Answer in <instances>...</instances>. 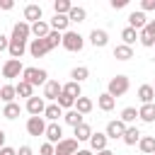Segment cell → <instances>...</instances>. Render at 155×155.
<instances>
[{"mask_svg":"<svg viewBox=\"0 0 155 155\" xmlns=\"http://www.w3.org/2000/svg\"><path fill=\"white\" fill-rule=\"evenodd\" d=\"M19 80H24V82H29L31 87H44L46 85V80H48V73L44 70V68H36V65H24V70H22V78Z\"/></svg>","mask_w":155,"mask_h":155,"instance_id":"6da1fadb","label":"cell"},{"mask_svg":"<svg viewBox=\"0 0 155 155\" xmlns=\"http://www.w3.org/2000/svg\"><path fill=\"white\" fill-rule=\"evenodd\" d=\"M61 46H63L65 51H70V53H78V51H82L85 39H82V34H80V31L68 29V31H63V36H61Z\"/></svg>","mask_w":155,"mask_h":155,"instance_id":"7a4b0ae2","label":"cell"},{"mask_svg":"<svg viewBox=\"0 0 155 155\" xmlns=\"http://www.w3.org/2000/svg\"><path fill=\"white\" fill-rule=\"evenodd\" d=\"M128 87H131L128 75H114L109 80V85H107V94H111L114 99H119V97H124L128 92Z\"/></svg>","mask_w":155,"mask_h":155,"instance_id":"3957f363","label":"cell"},{"mask_svg":"<svg viewBox=\"0 0 155 155\" xmlns=\"http://www.w3.org/2000/svg\"><path fill=\"white\" fill-rule=\"evenodd\" d=\"M29 36H31V24H27L24 19H19L15 27H12V34H10V41H19V44H29Z\"/></svg>","mask_w":155,"mask_h":155,"instance_id":"277c9868","label":"cell"},{"mask_svg":"<svg viewBox=\"0 0 155 155\" xmlns=\"http://www.w3.org/2000/svg\"><path fill=\"white\" fill-rule=\"evenodd\" d=\"M22 70H24V65H22V61H17V58H7V61L2 63V78H5V80L22 78Z\"/></svg>","mask_w":155,"mask_h":155,"instance_id":"5b68a950","label":"cell"},{"mask_svg":"<svg viewBox=\"0 0 155 155\" xmlns=\"http://www.w3.org/2000/svg\"><path fill=\"white\" fill-rule=\"evenodd\" d=\"M24 128H27V133H29V136L39 138V136H44V133H46V119H44V116H29V119H27V124H24Z\"/></svg>","mask_w":155,"mask_h":155,"instance_id":"8992f818","label":"cell"},{"mask_svg":"<svg viewBox=\"0 0 155 155\" xmlns=\"http://www.w3.org/2000/svg\"><path fill=\"white\" fill-rule=\"evenodd\" d=\"M27 51H29V56H31V58H44V56H46L51 48H48L46 39H29Z\"/></svg>","mask_w":155,"mask_h":155,"instance_id":"52a82bcc","label":"cell"},{"mask_svg":"<svg viewBox=\"0 0 155 155\" xmlns=\"http://www.w3.org/2000/svg\"><path fill=\"white\" fill-rule=\"evenodd\" d=\"M53 148H56L53 155H75V153L80 150V143H78L75 138H63V140H58Z\"/></svg>","mask_w":155,"mask_h":155,"instance_id":"ba28073f","label":"cell"},{"mask_svg":"<svg viewBox=\"0 0 155 155\" xmlns=\"http://www.w3.org/2000/svg\"><path fill=\"white\" fill-rule=\"evenodd\" d=\"M24 22L27 24H34V22H39V19H44V7L41 5H36V2H29V5H24Z\"/></svg>","mask_w":155,"mask_h":155,"instance_id":"9c48e42d","label":"cell"},{"mask_svg":"<svg viewBox=\"0 0 155 155\" xmlns=\"http://www.w3.org/2000/svg\"><path fill=\"white\" fill-rule=\"evenodd\" d=\"M61 92H63V85H61L58 80H51V78H48L46 85H44V94H41V97H44L46 102H56Z\"/></svg>","mask_w":155,"mask_h":155,"instance_id":"30bf717a","label":"cell"},{"mask_svg":"<svg viewBox=\"0 0 155 155\" xmlns=\"http://www.w3.org/2000/svg\"><path fill=\"white\" fill-rule=\"evenodd\" d=\"M24 109L31 114V116H44V109H46V99L44 97H29L27 102H24Z\"/></svg>","mask_w":155,"mask_h":155,"instance_id":"8fae6325","label":"cell"},{"mask_svg":"<svg viewBox=\"0 0 155 155\" xmlns=\"http://www.w3.org/2000/svg\"><path fill=\"white\" fill-rule=\"evenodd\" d=\"M104 133H107V138H111V140H116V138H124V133H126V124H124L121 119H111V121L107 124Z\"/></svg>","mask_w":155,"mask_h":155,"instance_id":"7c38bea8","label":"cell"},{"mask_svg":"<svg viewBox=\"0 0 155 155\" xmlns=\"http://www.w3.org/2000/svg\"><path fill=\"white\" fill-rule=\"evenodd\" d=\"M44 119H46V124H58V119H63V109H61L56 102H46Z\"/></svg>","mask_w":155,"mask_h":155,"instance_id":"4fadbf2b","label":"cell"},{"mask_svg":"<svg viewBox=\"0 0 155 155\" xmlns=\"http://www.w3.org/2000/svg\"><path fill=\"white\" fill-rule=\"evenodd\" d=\"M44 138H46V143L56 145L58 140H63V126H61V124H46V133H44Z\"/></svg>","mask_w":155,"mask_h":155,"instance_id":"5bb4252c","label":"cell"},{"mask_svg":"<svg viewBox=\"0 0 155 155\" xmlns=\"http://www.w3.org/2000/svg\"><path fill=\"white\" fill-rule=\"evenodd\" d=\"M48 27H51V31H68L70 29V22H68V15H53L51 19H48Z\"/></svg>","mask_w":155,"mask_h":155,"instance_id":"9a60e30c","label":"cell"},{"mask_svg":"<svg viewBox=\"0 0 155 155\" xmlns=\"http://www.w3.org/2000/svg\"><path fill=\"white\" fill-rule=\"evenodd\" d=\"M90 44H92L94 48H104V46L109 44V34H107L104 29H97V27H94V29L90 31Z\"/></svg>","mask_w":155,"mask_h":155,"instance_id":"2e32d148","label":"cell"},{"mask_svg":"<svg viewBox=\"0 0 155 155\" xmlns=\"http://www.w3.org/2000/svg\"><path fill=\"white\" fill-rule=\"evenodd\" d=\"M107 140H109V138H107V133H102V131H97V133H94V131H92V136H90V140H87V143H90V150H92V153H99V150H104V148H107Z\"/></svg>","mask_w":155,"mask_h":155,"instance_id":"e0dca14e","label":"cell"},{"mask_svg":"<svg viewBox=\"0 0 155 155\" xmlns=\"http://www.w3.org/2000/svg\"><path fill=\"white\" fill-rule=\"evenodd\" d=\"M145 24H148V17H145V12H140V10H133V12L128 15V27H131V29L140 31Z\"/></svg>","mask_w":155,"mask_h":155,"instance_id":"ac0fdd59","label":"cell"},{"mask_svg":"<svg viewBox=\"0 0 155 155\" xmlns=\"http://www.w3.org/2000/svg\"><path fill=\"white\" fill-rule=\"evenodd\" d=\"M136 97H138L140 104H153V102H155V90H153V85H140L138 92H136Z\"/></svg>","mask_w":155,"mask_h":155,"instance_id":"d6986e66","label":"cell"},{"mask_svg":"<svg viewBox=\"0 0 155 155\" xmlns=\"http://www.w3.org/2000/svg\"><path fill=\"white\" fill-rule=\"evenodd\" d=\"M90 136H92V126H90V124H85V121H82L80 126H75V128H73V138H75L78 143H87V140H90Z\"/></svg>","mask_w":155,"mask_h":155,"instance_id":"ffe728a7","label":"cell"},{"mask_svg":"<svg viewBox=\"0 0 155 155\" xmlns=\"http://www.w3.org/2000/svg\"><path fill=\"white\" fill-rule=\"evenodd\" d=\"M73 109H75V111H80L82 116H87V114L94 109V102H92V97H85V94H82V97H78V99H75V107H73Z\"/></svg>","mask_w":155,"mask_h":155,"instance_id":"44dd1931","label":"cell"},{"mask_svg":"<svg viewBox=\"0 0 155 155\" xmlns=\"http://www.w3.org/2000/svg\"><path fill=\"white\" fill-rule=\"evenodd\" d=\"M138 119L143 124H153L155 121V102L153 104H140L138 107Z\"/></svg>","mask_w":155,"mask_h":155,"instance_id":"7402d4cb","label":"cell"},{"mask_svg":"<svg viewBox=\"0 0 155 155\" xmlns=\"http://www.w3.org/2000/svg\"><path fill=\"white\" fill-rule=\"evenodd\" d=\"M48 31H51V27H48L46 19H39V22L31 24V36H34V39H46Z\"/></svg>","mask_w":155,"mask_h":155,"instance_id":"603a6c76","label":"cell"},{"mask_svg":"<svg viewBox=\"0 0 155 155\" xmlns=\"http://www.w3.org/2000/svg\"><path fill=\"white\" fill-rule=\"evenodd\" d=\"M87 78H90V68H87V65H75V68L70 70V80L78 82V85H82Z\"/></svg>","mask_w":155,"mask_h":155,"instance_id":"cb8c5ba5","label":"cell"},{"mask_svg":"<svg viewBox=\"0 0 155 155\" xmlns=\"http://www.w3.org/2000/svg\"><path fill=\"white\" fill-rule=\"evenodd\" d=\"M15 97H17V92H15V85H12V82H5V85H0V102H2V104H10V102H15Z\"/></svg>","mask_w":155,"mask_h":155,"instance_id":"d4e9b609","label":"cell"},{"mask_svg":"<svg viewBox=\"0 0 155 155\" xmlns=\"http://www.w3.org/2000/svg\"><path fill=\"white\" fill-rule=\"evenodd\" d=\"M138 148L143 155H155V136H140Z\"/></svg>","mask_w":155,"mask_h":155,"instance_id":"484cf974","label":"cell"},{"mask_svg":"<svg viewBox=\"0 0 155 155\" xmlns=\"http://www.w3.org/2000/svg\"><path fill=\"white\" fill-rule=\"evenodd\" d=\"M114 58L116 61H131L133 58V48L126 46V44H116L114 46Z\"/></svg>","mask_w":155,"mask_h":155,"instance_id":"4316f807","label":"cell"},{"mask_svg":"<svg viewBox=\"0 0 155 155\" xmlns=\"http://www.w3.org/2000/svg\"><path fill=\"white\" fill-rule=\"evenodd\" d=\"M97 107H99L102 111H111V109L116 107V99H114L111 94L102 92V94H97Z\"/></svg>","mask_w":155,"mask_h":155,"instance_id":"83f0119b","label":"cell"},{"mask_svg":"<svg viewBox=\"0 0 155 155\" xmlns=\"http://www.w3.org/2000/svg\"><path fill=\"white\" fill-rule=\"evenodd\" d=\"M140 136H143V133H140L136 126H126V133H124V138H121V140H124L126 145H138Z\"/></svg>","mask_w":155,"mask_h":155,"instance_id":"f1b7e54d","label":"cell"},{"mask_svg":"<svg viewBox=\"0 0 155 155\" xmlns=\"http://www.w3.org/2000/svg\"><path fill=\"white\" fill-rule=\"evenodd\" d=\"M87 19V10L85 7H80V5H73L70 7V12H68V22H85Z\"/></svg>","mask_w":155,"mask_h":155,"instance_id":"f546056e","label":"cell"},{"mask_svg":"<svg viewBox=\"0 0 155 155\" xmlns=\"http://www.w3.org/2000/svg\"><path fill=\"white\" fill-rule=\"evenodd\" d=\"M7 53H10V58H17V61H22V56L27 53V44L10 41V46H7Z\"/></svg>","mask_w":155,"mask_h":155,"instance_id":"4dcf8cb0","label":"cell"},{"mask_svg":"<svg viewBox=\"0 0 155 155\" xmlns=\"http://www.w3.org/2000/svg\"><path fill=\"white\" fill-rule=\"evenodd\" d=\"M63 94H68V97H73V99H78V97H82V87H80L78 82H73V80H68V82H63Z\"/></svg>","mask_w":155,"mask_h":155,"instance_id":"1f68e13d","label":"cell"},{"mask_svg":"<svg viewBox=\"0 0 155 155\" xmlns=\"http://www.w3.org/2000/svg\"><path fill=\"white\" fill-rule=\"evenodd\" d=\"M63 121L68 124V126H80L82 124V114L80 111H75V109H68V111H63Z\"/></svg>","mask_w":155,"mask_h":155,"instance_id":"d6a6232c","label":"cell"},{"mask_svg":"<svg viewBox=\"0 0 155 155\" xmlns=\"http://www.w3.org/2000/svg\"><path fill=\"white\" fill-rule=\"evenodd\" d=\"M15 92H17V97H24V99L34 97V87H31L29 82H24V80H19V82L15 85Z\"/></svg>","mask_w":155,"mask_h":155,"instance_id":"836d02e7","label":"cell"},{"mask_svg":"<svg viewBox=\"0 0 155 155\" xmlns=\"http://www.w3.org/2000/svg\"><path fill=\"white\" fill-rule=\"evenodd\" d=\"M19 111H22L19 102H10V104H5V107H2V116H5V119H10V121H12V119H17V116H19Z\"/></svg>","mask_w":155,"mask_h":155,"instance_id":"e575fe53","label":"cell"},{"mask_svg":"<svg viewBox=\"0 0 155 155\" xmlns=\"http://www.w3.org/2000/svg\"><path fill=\"white\" fill-rule=\"evenodd\" d=\"M121 39H124L121 44H126V46L133 48V44H136V39H138V31L131 29V27H124V29H121Z\"/></svg>","mask_w":155,"mask_h":155,"instance_id":"d590c367","label":"cell"},{"mask_svg":"<svg viewBox=\"0 0 155 155\" xmlns=\"http://www.w3.org/2000/svg\"><path fill=\"white\" fill-rule=\"evenodd\" d=\"M119 119H121L126 126H131V124L138 119V109H136V107H126V109H121V116H119Z\"/></svg>","mask_w":155,"mask_h":155,"instance_id":"8d00e7d4","label":"cell"},{"mask_svg":"<svg viewBox=\"0 0 155 155\" xmlns=\"http://www.w3.org/2000/svg\"><path fill=\"white\" fill-rule=\"evenodd\" d=\"M73 7L70 0H53V15H68Z\"/></svg>","mask_w":155,"mask_h":155,"instance_id":"74e56055","label":"cell"},{"mask_svg":"<svg viewBox=\"0 0 155 155\" xmlns=\"http://www.w3.org/2000/svg\"><path fill=\"white\" fill-rule=\"evenodd\" d=\"M56 104H58V107H61L63 111H68V109H73V107H75V99L61 92V94H58V99H56Z\"/></svg>","mask_w":155,"mask_h":155,"instance_id":"f35d334b","label":"cell"},{"mask_svg":"<svg viewBox=\"0 0 155 155\" xmlns=\"http://www.w3.org/2000/svg\"><path fill=\"white\" fill-rule=\"evenodd\" d=\"M61 36H63L61 31H48V36H46V44H48V48H51V51H53L56 46H61Z\"/></svg>","mask_w":155,"mask_h":155,"instance_id":"ab89813d","label":"cell"},{"mask_svg":"<svg viewBox=\"0 0 155 155\" xmlns=\"http://www.w3.org/2000/svg\"><path fill=\"white\" fill-rule=\"evenodd\" d=\"M138 41L145 46V48H153V44H155V36H150V34H145L143 29L138 31Z\"/></svg>","mask_w":155,"mask_h":155,"instance_id":"60d3db41","label":"cell"},{"mask_svg":"<svg viewBox=\"0 0 155 155\" xmlns=\"http://www.w3.org/2000/svg\"><path fill=\"white\" fill-rule=\"evenodd\" d=\"M155 10V0H140V12H153Z\"/></svg>","mask_w":155,"mask_h":155,"instance_id":"b9f144b4","label":"cell"},{"mask_svg":"<svg viewBox=\"0 0 155 155\" xmlns=\"http://www.w3.org/2000/svg\"><path fill=\"white\" fill-rule=\"evenodd\" d=\"M56 153V148L51 145V143H41V148H39V155H53Z\"/></svg>","mask_w":155,"mask_h":155,"instance_id":"7bdbcfd3","label":"cell"},{"mask_svg":"<svg viewBox=\"0 0 155 155\" xmlns=\"http://www.w3.org/2000/svg\"><path fill=\"white\" fill-rule=\"evenodd\" d=\"M109 5H111V7H114V10H124V7H126V5H128V0H111V2H109Z\"/></svg>","mask_w":155,"mask_h":155,"instance_id":"ee69618b","label":"cell"},{"mask_svg":"<svg viewBox=\"0 0 155 155\" xmlns=\"http://www.w3.org/2000/svg\"><path fill=\"white\" fill-rule=\"evenodd\" d=\"M7 46H10V36L0 34V53H2V51H7Z\"/></svg>","mask_w":155,"mask_h":155,"instance_id":"f6af8a7d","label":"cell"},{"mask_svg":"<svg viewBox=\"0 0 155 155\" xmlns=\"http://www.w3.org/2000/svg\"><path fill=\"white\" fill-rule=\"evenodd\" d=\"M17 155H34V150H31L29 145H19V148H17Z\"/></svg>","mask_w":155,"mask_h":155,"instance_id":"bcb514c9","label":"cell"},{"mask_svg":"<svg viewBox=\"0 0 155 155\" xmlns=\"http://www.w3.org/2000/svg\"><path fill=\"white\" fill-rule=\"evenodd\" d=\"M0 155H17V148H10V145H5V148H0Z\"/></svg>","mask_w":155,"mask_h":155,"instance_id":"7dc6e473","label":"cell"},{"mask_svg":"<svg viewBox=\"0 0 155 155\" xmlns=\"http://www.w3.org/2000/svg\"><path fill=\"white\" fill-rule=\"evenodd\" d=\"M12 7H15L12 0H0V10H12Z\"/></svg>","mask_w":155,"mask_h":155,"instance_id":"c3c4849f","label":"cell"},{"mask_svg":"<svg viewBox=\"0 0 155 155\" xmlns=\"http://www.w3.org/2000/svg\"><path fill=\"white\" fill-rule=\"evenodd\" d=\"M75 155H94V153H92V150H90V148H80V150H78V153H75Z\"/></svg>","mask_w":155,"mask_h":155,"instance_id":"681fc988","label":"cell"},{"mask_svg":"<svg viewBox=\"0 0 155 155\" xmlns=\"http://www.w3.org/2000/svg\"><path fill=\"white\" fill-rule=\"evenodd\" d=\"M94 155H116V153L109 150V148H104V150H99V153H94Z\"/></svg>","mask_w":155,"mask_h":155,"instance_id":"f907efd6","label":"cell"},{"mask_svg":"<svg viewBox=\"0 0 155 155\" xmlns=\"http://www.w3.org/2000/svg\"><path fill=\"white\" fill-rule=\"evenodd\" d=\"M5 138H7V133L0 128V148H5Z\"/></svg>","mask_w":155,"mask_h":155,"instance_id":"816d5d0a","label":"cell"},{"mask_svg":"<svg viewBox=\"0 0 155 155\" xmlns=\"http://www.w3.org/2000/svg\"><path fill=\"white\" fill-rule=\"evenodd\" d=\"M153 48H155V44H153Z\"/></svg>","mask_w":155,"mask_h":155,"instance_id":"f5cc1de1","label":"cell"},{"mask_svg":"<svg viewBox=\"0 0 155 155\" xmlns=\"http://www.w3.org/2000/svg\"><path fill=\"white\" fill-rule=\"evenodd\" d=\"M153 90H155V85H153Z\"/></svg>","mask_w":155,"mask_h":155,"instance_id":"db71d44e","label":"cell"}]
</instances>
